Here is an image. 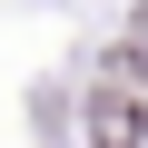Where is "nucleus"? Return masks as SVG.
Returning a JSON list of instances; mask_svg holds the SVG:
<instances>
[{
    "mask_svg": "<svg viewBox=\"0 0 148 148\" xmlns=\"http://www.w3.org/2000/svg\"><path fill=\"white\" fill-rule=\"evenodd\" d=\"M89 148H148V79L109 69L89 89Z\"/></svg>",
    "mask_w": 148,
    "mask_h": 148,
    "instance_id": "obj_1",
    "label": "nucleus"
}]
</instances>
